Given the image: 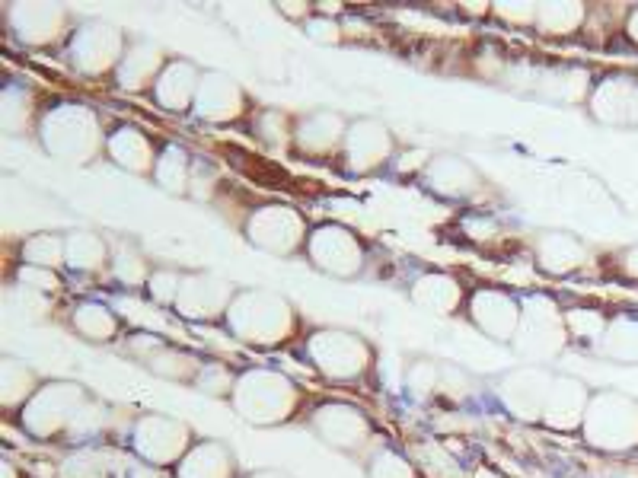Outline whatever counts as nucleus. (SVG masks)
I'll return each instance as SVG.
<instances>
[{"instance_id": "9d476101", "label": "nucleus", "mask_w": 638, "mask_h": 478, "mask_svg": "<svg viewBox=\"0 0 638 478\" xmlns=\"http://www.w3.org/2000/svg\"><path fill=\"white\" fill-rule=\"evenodd\" d=\"M632 36L638 39V13H635V20H632Z\"/></svg>"}, {"instance_id": "f03ea898", "label": "nucleus", "mask_w": 638, "mask_h": 478, "mask_svg": "<svg viewBox=\"0 0 638 478\" xmlns=\"http://www.w3.org/2000/svg\"><path fill=\"white\" fill-rule=\"evenodd\" d=\"M297 392L294 386L278 377V373H249L246 380L237 383V408L240 415L253 421H268L275 424L281 418H288V408L294 405Z\"/></svg>"}, {"instance_id": "6e6552de", "label": "nucleus", "mask_w": 638, "mask_h": 478, "mask_svg": "<svg viewBox=\"0 0 638 478\" xmlns=\"http://www.w3.org/2000/svg\"><path fill=\"white\" fill-rule=\"evenodd\" d=\"M371 478H412V469L393 453H383L371 469Z\"/></svg>"}, {"instance_id": "0eeeda50", "label": "nucleus", "mask_w": 638, "mask_h": 478, "mask_svg": "<svg viewBox=\"0 0 638 478\" xmlns=\"http://www.w3.org/2000/svg\"><path fill=\"white\" fill-rule=\"evenodd\" d=\"M310 252H313V265H323L326 271H339V275H342V265H339L342 255H345V259H355V262H358V243H355V239L348 236V230H342V227H339V243H335V246L329 243L326 227L316 230Z\"/></svg>"}, {"instance_id": "f257e3e1", "label": "nucleus", "mask_w": 638, "mask_h": 478, "mask_svg": "<svg viewBox=\"0 0 638 478\" xmlns=\"http://www.w3.org/2000/svg\"><path fill=\"white\" fill-rule=\"evenodd\" d=\"M584 428L594 447L629 450L638 443V405L626 396L607 392V396L594 399V405L587 408Z\"/></svg>"}, {"instance_id": "1a4fd4ad", "label": "nucleus", "mask_w": 638, "mask_h": 478, "mask_svg": "<svg viewBox=\"0 0 638 478\" xmlns=\"http://www.w3.org/2000/svg\"><path fill=\"white\" fill-rule=\"evenodd\" d=\"M253 478H284V475H278V472H259V475H253Z\"/></svg>"}, {"instance_id": "7ed1b4c3", "label": "nucleus", "mask_w": 638, "mask_h": 478, "mask_svg": "<svg viewBox=\"0 0 638 478\" xmlns=\"http://www.w3.org/2000/svg\"><path fill=\"white\" fill-rule=\"evenodd\" d=\"M186 428L176 421H163V418H147L144 424H138V437H134V447L138 453H144L154 463H166L182 453L186 447Z\"/></svg>"}, {"instance_id": "423d86ee", "label": "nucleus", "mask_w": 638, "mask_h": 478, "mask_svg": "<svg viewBox=\"0 0 638 478\" xmlns=\"http://www.w3.org/2000/svg\"><path fill=\"white\" fill-rule=\"evenodd\" d=\"M230 456L217 443H201L182 466V478H230Z\"/></svg>"}, {"instance_id": "39448f33", "label": "nucleus", "mask_w": 638, "mask_h": 478, "mask_svg": "<svg viewBox=\"0 0 638 478\" xmlns=\"http://www.w3.org/2000/svg\"><path fill=\"white\" fill-rule=\"evenodd\" d=\"M316 431L329 443H335V447H348V450L358 447L367 434L364 418L351 412V408H323V412L316 415Z\"/></svg>"}, {"instance_id": "20e7f679", "label": "nucleus", "mask_w": 638, "mask_h": 478, "mask_svg": "<svg viewBox=\"0 0 638 478\" xmlns=\"http://www.w3.org/2000/svg\"><path fill=\"white\" fill-rule=\"evenodd\" d=\"M584 415H587V408H584L581 383H575V380H552L543 418L549 424H556V428H575Z\"/></svg>"}]
</instances>
